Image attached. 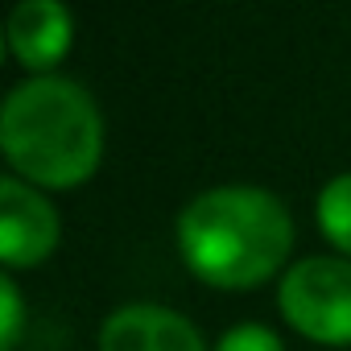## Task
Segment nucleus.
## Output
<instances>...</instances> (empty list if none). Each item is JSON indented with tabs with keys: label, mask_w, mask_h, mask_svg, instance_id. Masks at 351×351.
<instances>
[{
	"label": "nucleus",
	"mask_w": 351,
	"mask_h": 351,
	"mask_svg": "<svg viewBox=\"0 0 351 351\" xmlns=\"http://www.w3.org/2000/svg\"><path fill=\"white\" fill-rule=\"evenodd\" d=\"M281 318L310 343H351V261L347 256H302L285 269L277 289Z\"/></svg>",
	"instance_id": "7ed1b4c3"
},
{
	"label": "nucleus",
	"mask_w": 351,
	"mask_h": 351,
	"mask_svg": "<svg viewBox=\"0 0 351 351\" xmlns=\"http://www.w3.org/2000/svg\"><path fill=\"white\" fill-rule=\"evenodd\" d=\"M62 223L42 186L17 178H0V261L9 269H34L58 248Z\"/></svg>",
	"instance_id": "20e7f679"
},
{
	"label": "nucleus",
	"mask_w": 351,
	"mask_h": 351,
	"mask_svg": "<svg viewBox=\"0 0 351 351\" xmlns=\"http://www.w3.org/2000/svg\"><path fill=\"white\" fill-rule=\"evenodd\" d=\"M99 351H207V343L186 314L153 302H132L108 314Z\"/></svg>",
	"instance_id": "39448f33"
},
{
	"label": "nucleus",
	"mask_w": 351,
	"mask_h": 351,
	"mask_svg": "<svg viewBox=\"0 0 351 351\" xmlns=\"http://www.w3.org/2000/svg\"><path fill=\"white\" fill-rule=\"evenodd\" d=\"M71 42L75 17L62 0H17V9L9 13V50L34 75L54 71L71 54Z\"/></svg>",
	"instance_id": "423d86ee"
},
{
	"label": "nucleus",
	"mask_w": 351,
	"mask_h": 351,
	"mask_svg": "<svg viewBox=\"0 0 351 351\" xmlns=\"http://www.w3.org/2000/svg\"><path fill=\"white\" fill-rule=\"evenodd\" d=\"M21 322H25V306H21L17 281L13 277H0V347H5V351L17 347Z\"/></svg>",
	"instance_id": "1a4fd4ad"
},
{
	"label": "nucleus",
	"mask_w": 351,
	"mask_h": 351,
	"mask_svg": "<svg viewBox=\"0 0 351 351\" xmlns=\"http://www.w3.org/2000/svg\"><path fill=\"white\" fill-rule=\"evenodd\" d=\"M0 149L17 178L42 191H75L104 161V116L79 83L34 75L0 108Z\"/></svg>",
	"instance_id": "f03ea898"
},
{
	"label": "nucleus",
	"mask_w": 351,
	"mask_h": 351,
	"mask_svg": "<svg viewBox=\"0 0 351 351\" xmlns=\"http://www.w3.org/2000/svg\"><path fill=\"white\" fill-rule=\"evenodd\" d=\"M215 351H285V343L277 339V330H269L261 322H240V326L223 330Z\"/></svg>",
	"instance_id": "6e6552de"
},
{
	"label": "nucleus",
	"mask_w": 351,
	"mask_h": 351,
	"mask_svg": "<svg viewBox=\"0 0 351 351\" xmlns=\"http://www.w3.org/2000/svg\"><path fill=\"white\" fill-rule=\"evenodd\" d=\"M293 248L285 203L261 186H211L178 215L186 269L215 289H256L281 273Z\"/></svg>",
	"instance_id": "f257e3e1"
},
{
	"label": "nucleus",
	"mask_w": 351,
	"mask_h": 351,
	"mask_svg": "<svg viewBox=\"0 0 351 351\" xmlns=\"http://www.w3.org/2000/svg\"><path fill=\"white\" fill-rule=\"evenodd\" d=\"M318 228L322 236L351 261V173H335V178L318 191Z\"/></svg>",
	"instance_id": "0eeeda50"
}]
</instances>
